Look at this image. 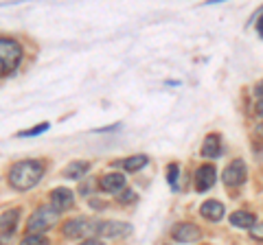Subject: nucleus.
<instances>
[{
    "label": "nucleus",
    "mask_w": 263,
    "mask_h": 245,
    "mask_svg": "<svg viewBox=\"0 0 263 245\" xmlns=\"http://www.w3.org/2000/svg\"><path fill=\"white\" fill-rule=\"evenodd\" d=\"M178 173H180L178 165H169L167 167V182L171 184V189H178Z\"/></svg>",
    "instance_id": "6ab92c4d"
},
{
    "label": "nucleus",
    "mask_w": 263,
    "mask_h": 245,
    "mask_svg": "<svg viewBox=\"0 0 263 245\" xmlns=\"http://www.w3.org/2000/svg\"><path fill=\"white\" fill-rule=\"evenodd\" d=\"M79 245H103L101 241H97V239H86L84 243H79Z\"/></svg>",
    "instance_id": "5701e85b"
},
{
    "label": "nucleus",
    "mask_w": 263,
    "mask_h": 245,
    "mask_svg": "<svg viewBox=\"0 0 263 245\" xmlns=\"http://www.w3.org/2000/svg\"><path fill=\"white\" fill-rule=\"evenodd\" d=\"M246 175H248V171H246L243 160H235L224 169V173H221V182H224L226 186H239V184L246 182Z\"/></svg>",
    "instance_id": "423d86ee"
},
{
    "label": "nucleus",
    "mask_w": 263,
    "mask_h": 245,
    "mask_svg": "<svg viewBox=\"0 0 263 245\" xmlns=\"http://www.w3.org/2000/svg\"><path fill=\"white\" fill-rule=\"evenodd\" d=\"M257 114H259V116H263V99L257 101Z\"/></svg>",
    "instance_id": "393cba45"
},
{
    "label": "nucleus",
    "mask_w": 263,
    "mask_h": 245,
    "mask_svg": "<svg viewBox=\"0 0 263 245\" xmlns=\"http://www.w3.org/2000/svg\"><path fill=\"white\" fill-rule=\"evenodd\" d=\"M254 94H257V96H259V99H263V79L259 81V84H257V86H254Z\"/></svg>",
    "instance_id": "4be33fe9"
},
{
    "label": "nucleus",
    "mask_w": 263,
    "mask_h": 245,
    "mask_svg": "<svg viewBox=\"0 0 263 245\" xmlns=\"http://www.w3.org/2000/svg\"><path fill=\"white\" fill-rule=\"evenodd\" d=\"M230 223L237 226V228H243V230H248V228L257 226V219H254L252 212L237 210V212H233V215H230Z\"/></svg>",
    "instance_id": "2eb2a0df"
},
{
    "label": "nucleus",
    "mask_w": 263,
    "mask_h": 245,
    "mask_svg": "<svg viewBox=\"0 0 263 245\" xmlns=\"http://www.w3.org/2000/svg\"><path fill=\"white\" fill-rule=\"evenodd\" d=\"M132 232V226L125 221H101L97 228L99 236H105V239H121V236H127Z\"/></svg>",
    "instance_id": "0eeeda50"
},
{
    "label": "nucleus",
    "mask_w": 263,
    "mask_h": 245,
    "mask_svg": "<svg viewBox=\"0 0 263 245\" xmlns=\"http://www.w3.org/2000/svg\"><path fill=\"white\" fill-rule=\"evenodd\" d=\"M99 189L103 193H110V195H117L125 189V177L121 173H108L101 177V182H99Z\"/></svg>",
    "instance_id": "9d476101"
},
{
    "label": "nucleus",
    "mask_w": 263,
    "mask_h": 245,
    "mask_svg": "<svg viewBox=\"0 0 263 245\" xmlns=\"http://www.w3.org/2000/svg\"><path fill=\"white\" fill-rule=\"evenodd\" d=\"M200 215H202L204 219H209V221H213V223L221 221V219H224V206H221L219 201H215V199H209V201L202 203Z\"/></svg>",
    "instance_id": "f8f14e48"
},
{
    "label": "nucleus",
    "mask_w": 263,
    "mask_h": 245,
    "mask_svg": "<svg viewBox=\"0 0 263 245\" xmlns=\"http://www.w3.org/2000/svg\"><path fill=\"white\" fill-rule=\"evenodd\" d=\"M147 162H149V158L147 156H143V153H138V156H129V158H125L121 162L123 167H125L127 171H132V173H134V171H141Z\"/></svg>",
    "instance_id": "dca6fc26"
},
{
    "label": "nucleus",
    "mask_w": 263,
    "mask_h": 245,
    "mask_svg": "<svg viewBox=\"0 0 263 245\" xmlns=\"http://www.w3.org/2000/svg\"><path fill=\"white\" fill-rule=\"evenodd\" d=\"M257 31H259V35L263 37V15L259 18V22H257Z\"/></svg>",
    "instance_id": "b1692460"
},
{
    "label": "nucleus",
    "mask_w": 263,
    "mask_h": 245,
    "mask_svg": "<svg viewBox=\"0 0 263 245\" xmlns=\"http://www.w3.org/2000/svg\"><path fill=\"white\" fill-rule=\"evenodd\" d=\"M221 153V138L217 134H209L202 142V156L204 158H217Z\"/></svg>",
    "instance_id": "ddd939ff"
},
{
    "label": "nucleus",
    "mask_w": 263,
    "mask_h": 245,
    "mask_svg": "<svg viewBox=\"0 0 263 245\" xmlns=\"http://www.w3.org/2000/svg\"><path fill=\"white\" fill-rule=\"evenodd\" d=\"M123 203H127V201H134V193H132V191H123V195H121V197H119Z\"/></svg>",
    "instance_id": "412c9836"
},
{
    "label": "nucleus",
    "mask_w": 263,
    "mask_h": 245,
    "mask_svg": "<svg viewBox=\"0 0 263 245\" xmlns=\"http://www.w3.org/2000/svg\"><path fill=\"white\" fill-rule=\"evenodd\" d=\"M22 59V46L15 39H0V64L5 66L7 72L18 68Z\"/></svg>",
    "instance_id": "20e7f679"
},
{
    "label": "nucleus",
    "mask_w": 263,
    "mask_h": 245,
    "mask_svg": "<svg viewBox=\"0 0 263 245\" xmlns=\"http://www.w3.org/2000/svg\"><path fill=\"white\" fill-rule=\"evenodd\" d=\"M5 72H7V70H5V66H3V64H0V75H5Z\"/></svg>",
    "instance_id": "bb28decb"
},
{
    "label": "nucleus",
    "mask_w": 263,
    "mask_h": 245,
    "mask_svg": "<svg viewBox=\"0 0 263 245\" xmlns=\"http://www.w3.org/2000/svg\"><path fill=\"white\" fill-rule=\"evenodd\" d=\"M44 175V165L37 160H22L15 162L9 171V184L15 191H29L33 189Z\"/></svg>",
    "instance_id": "f257e3e1"
},
{
    "label": "nucleus",
    "mask_w": 263,
    "mask_h": 245,
    "mask_svg": "<svg viewBox=\"0 0 263 245\" xmlns=\"http://www.w3.org/2000/svg\"><path fill=\"white\" fill-rule=\"evenodd\" d=\"M257 136L263 138V122H261V125H257Z\"/></svg>",
    "instance_id": "a878e982"
},
{
    "label": "nucleus",
    "mask_w": 263,
    "mask_h": 245,
    "mask_svg": "<svg viewBox=\"0 0 263 245\" xmlns=\"http://www.w3.org/2000/svg\"><path fill=\"white\" fill-rule=\"evenodd\" d=\"M20 245H48V239L42 234H29L20 241Z\"/></svg>",
    "instance_id": "a211bd4d"
},
{
    "label": "nucleus",
    "mask_w": 263,
    "mask_h": 245,
    "mask_svg": "<svg viewBox=\"0 0 263 245\" xmlns=\"http://www.w3.org/2000/svg\"><path fill=\"white\" fill-rule=\"evenodd\" d=\"M20 219V210H7L0 215V245H9L11 236L15 232V226H18Z\"/></svg>",
    "instance_id": "39448f33"
},
{
    "label": "nucleus",
    "mask_w": 263,
    "mask_h": 245,
    "mask_svg": "<svg viewBox=\"0 0 263 245\" xmlns=\"http://www.w3.org/2000/svg\"><path fill=\"white\" fill-rule=\"evenodd\" d=\"M101 221H97V219H90V217H77V219H68V221L64 223V234L68 236V239H84V236L97 232V228Z\"/></svg>",
    "instance_id": "f03ea898"
},
{
    "label": "nucleus",
    "mask_w": 263,
    "mask_h": 245,
    "mask_svg": "<svg viewBox=\"0 0 263 245\" xmlns=\"http://www.w3.org/2000/svg\"><path fill=\"white\" fill-rule=\"evenodd\" d=\"M250 236L257 241H263V223H257L254 226V230H250Z\"/></svg>",
    "instance_id": "aec40b11"
},
{
    "label": "nucleus",
    "mask_w": 263,
    "mask_h": 245,
    "mask_svg": "<svg viewBox=\"0 0 263 245\" xmlns=\"http://www.w3.org/2000/svg\"><path fill=\"white\" fill-rule=\"evenodd\" d=\"M48 127H51V125H48V122H40L37 127H33V129H24V132H20L18 136H20V138H33V136H40V134H44Z\"/></svg>",
    "instance_id": "f3484780"
},
{
    "label": "nucleus",
    "mask_w": 263,
    "mask_h": 245,
    "mask_svg": "<svg viewBox=\"0 0 263 245\" xmlns=\"http://www.w3.org/2000/svg\"><path fill=\"white\" fill-rule=\"evenodd\" d=\"M88 171H90V162H86V160H75V162H70V165L64 169V177H68V179H79V177H84Z\"/></svg>",
    "instance_id": "4468645a"
},
{
    "label": "nucleus",
    "mask_w": 263,
    "mask_h": 245,
    "mask_svg": "<svg viewBox=\"0 0 263 245\" xmlns=\"http://www.w3.org/2000/svg\"><path fill=\"white\" fill-rule=\"evenodd\" d=\"M57 221H60V212H57L53 206L51 208H40L31 215L27 228L31 230V234H37V232H44L48 228H53Z\"/></svg>",
    "instance_id": "7ed1b4c3"
},
{
    "label": "nucleus",
    "mask_w": 263,
    "mask_h": 245,
    "mask_svg": "<svg viewBox=\"0 0 263 245\" xmlns=\"http://www.w3.org/2000/svg\"><path fill=\"white\" fill-rule=\"evenodd\" d=\"M215 179H217V171L213 165H202L200 169H197V173H195V189L204 193V191H209L213 184H215Z\"/></svg>",
    "instance_id": "1a4fd4ad"
},
{
    "label": "nucleus",
    "mask_w": 263,
    "mask_h": 245,
    "mask_svg": "<svg viewBox=\"0 0 263 245\" xmlns=\"http://www.w3.org/2000/svg\"><path fill=\"white\" fill-rule=\"evenodd\" d=\"M51 203L57 212L68 210L72 203H75V195H72V191H68V189H55L51 193Z\"/></svg>",
    "instance_id": "9b49d317"
},
{
    "label": "nucleus",
    "mask_w": 263,
    "mask_h": 245,
    "mask_svg": "<svg viewBox=\"0 0 263 245\" xmlns=\"http://www.w3.org/2000/svg\"><path fill=\"white\" fill-rule=\"evenodd\" d=\"M171 234H174V239L180 243H195L202 239V230L195 223H178L174 230H171Z\"/></svg>",
    "instance_id": "6e6552de"
}]
</instances>
